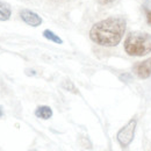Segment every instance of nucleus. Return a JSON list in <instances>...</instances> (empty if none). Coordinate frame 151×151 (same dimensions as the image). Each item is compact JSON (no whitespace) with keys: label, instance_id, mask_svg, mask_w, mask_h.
<instances>
[{"label":"nucleus","instance_id":"obj_1","mask_svg":"<svg viewBox=\"0 0 151 151\" xmlns=\"http://www.w3.org/2000/svg\"><path fill=\"white\" fill-rule=\"evenodd\" d=\"M126 20L123 18L112 17L101 20L93 24L90 30L91 40L101 47L117 45L126 32Z\"/></svg>","mask_w":151,"mask_h":151},{"label":"nucleus","instance_id":"obj_12","mask_svg":"<svg viewBox=\"0 0 151 151\" xmlns=\"http://www.w3.org/2000/svg\"><path fill=\"white\" fill-rule=\"evenodd\" d=\"M26 72H27V75H28V76H35V75H36V72H35V71H29V70H26Z\"/></svg>","mask_w":151,"mask_h":151},{"label":"nucleus","instance_id":"obj_7","mask_svg":"<svg viewBox=\"0 0 151 151\" xmlns=\"http://www.w3.org/2000/svg\"><path fill=\"white\" fill-rule=\"evenodd\" d=\"M11 6L4 1H0V21H7L11 18Z\"/></svg>","mask_w":151,"mask_h":151},{"label":"nucleus","instance_id":"obj_13","mask_svg":"<svg viewBox=\"0 0 151 151\" xmlns=\"http://www.w3.org/2000/svg\"><path fill=\"white\" fill-rule=\"evenodd\" d=\"M2 115H4V111H2V107L0 106V117H1Z\"/></svg>","mask_w":151,"mask_h":151},{"label":"nucleus","instance_id":"obj_3","mask_svg":"<svg viewBox=\"0 0 151 151\" xmlns=\"http://www.w3.org/2000/svg\"><path fill=\"white\" fill-rule=\"evenodd\" d=\"M136 127H137V120L132 119L127 124H124L116 134V138L119 141V143L122 147H128L132 142L134 137H135V132H136Z\"/></svg>","mask_w":151,"mask_h":151},{"label":"nucleus","instance_id":"obj_5","mask_svg":"<svg viewBox=\"0 0 151 151\" xmlns=\"http://www.w3.org/2000/svg\"><path fill=\"white\" fill-rule=\"evenodd\" d=\"M20 18L24 23L32 27H38L42 23V18L30 9H22L20 12Z\"/></svg>","mask_w":151,"mask_h":151},{"label":"nucleus","instance_id":"obj_11","mask_svg":"<svg viewBox=\"0 0 151 151\" xmlns=\"http://www.w3.org/2000/svg\"><path fill=\"white\" fill-rule=\"evenodd\" d=\"M100 5H108V4H112L115 0H96Z\"/></svg>","mask_w":151,"mask_h":151},{"label":"nucleus","instance_id":"obj_14","mask_svg":"<svg viewBox=\"0 0 151 151\" xmlns=\"http://www.w3.org/2000/svg\"><path fill=\"white\" fill-rule=\"evenodd\" d=\"M30 151H37V150H35V149H33V150H30Z\"/></svg>","mask_w":151,"mask_h":151},{"label":"nucleus","instance_id":"obj_8","mask_svg":"<svg viewBox=\"0 0 151 151\" xmlns=\"http://www.w3.org/2000/svg\"><path fill=\"white\" fill-rule=\"evenodd\" d=\"M43 36L47 38V40H49V41H51V42H55L57 44H62V43H63L62 38L59 37V36H57L54 32H51V30H49V29H45V30L43 32Z\"/></svg>","mask_w":151,"mask_h":151},{"label":"nucleus","instance_id":"obj_4","mask_svg":"<svg viewBox=\"0 0 151 151\" xmlns=\"http://www.w3.org/2000/svg\"><path fill=\"white\" fill-rule=\"evenodd\" d=\"M134 72L141 79L149 78L151 76V57L145 59V60H143V62L136 63L134 65Z\"/></svg>","mask_w":151,"mask_h":151},{"label":"nucleus","instance_id":"obj_10","mask_svg":"<svg viewBox=\"0 0 151 151\" xmlns=\"http://www.w3.org/2000/svg\"><path fill=\"white\" fill-rule=\"evenodd\" d=\"M145 17H147L148 23L151 26V9H147V12H145Z\"/></svg>","mask_w":151,"mask_h":151},{"label":"nucleus","instance_id":"obj_9","mask_svg":"<svg viewBox=\"0 0 151 151\" xmlns=\"http://www.w3.org/2000/svg\"><path fill=\"white\" fill-rule=\"evenodd\" d=\"M62 86H63V87H64L66 91H70V92H72V93H78V91H77L76 86L73 85V83H71L70 80L64 81V83L62 84Z\"/></svg>","mask_w":151,"mask_h":151},{"label":"nucleus","instance_id":"obj_2","mask_svg":"<svg viewBox=\"0 0 151 151\" xmlns=\"http://www.w3.org/2000/svg\"><path fill=\"white\" fill-rule=\"evenodd\" d=\"M124 50L129 56L142 57L151 52V35L143 32H132L124 41Z\"/></svg>","mask_w":151,"mask_h":151},{"label":"nucleus","instance_id":"obj_6","mask_svg":"<svg viewBox=\"0 0 151 151\" xmlns=\"http://www.w3.org/2000/svg\"><path fill=\"white\" fill-rule=\"evenodd\" d=\"M35 115L38 119L43 120H49L52 116V109L49 106H38L35 111Z\"/></svg>","mask_w":151,"mask_h":151}]
</instances>
